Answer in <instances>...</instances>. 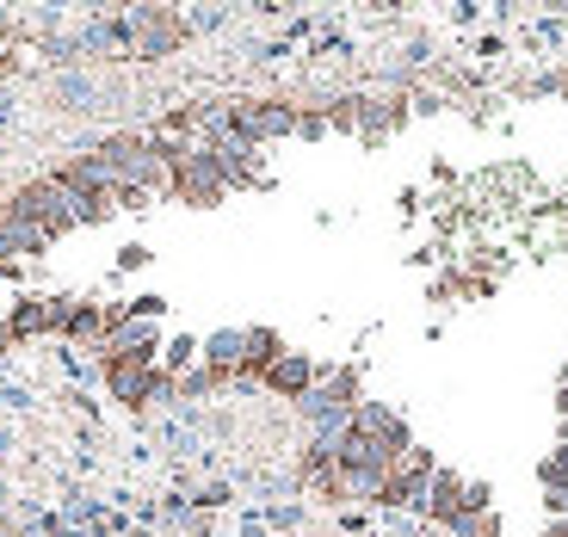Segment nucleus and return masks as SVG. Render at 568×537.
<instances>
[{"instance_id":"nucleus-3","label":"nucleus","mask_w":568,"mask_h":537,"mask_svg":"<svg viewBox=\"0 0 568 537\" xmlns=\"http://www.w3.org/2000/svg\"><path fill=\"white\" fill-rule=\"evenodd\" d=\"M124 31H130V50H136V57H149V62L185 43V19L168 13V7H130Z\"/></svg>"},{"instance_id":"nucleus-7","label":"nucleus","mask_w":568,"mask_h":537,"mask_svg":"<svg viewBox=\"0 0 568 537\" xmlns=\"http://www.w3.org/2000/svg\"><path fill=\"white\" fill-rule=\"evenodd\" d=\"M242 353H247V327H223V334L204 340V365H211L223 383L242 371Z\"/></svg>"},{"instance_id":"nucleus-9","label":"nucleus","mask_w":568,"mask_h":537,"mask_svg":"<svg viewBox=\"0 0 568 537\" xmlns=\"http://www.w3.org/2000/svg\"><path fill=\"white\" fill-rule=\"evenodd\" d=\"M7 334H13V346L50 334V297H19L13 310H7Z\"/></svg>"},{"instance_id":"nucleus-11","label":"nucleus","mask_w":568,"mask_h":537,"mask_svg":"<svg viewBox=\"0 0 568 537\" xmlns=\"http://www.w3.org/2000/svg\"><path fill=\"white\" fill-rule=\"evenodd\" d=\"M149 260H155V254H149L142 241H124V247H118V272H142Z\"/></svg>"},{"instance_id":"nucleus-14","label":"nucleus","mask_w":568,"mask_h":537,"mask_svg":"<svg viewBox=\"0 0 568 537\" xmlns=\"http://www.w3.org/2000/svg\"><path fill=\"white\" fill-rule=\"evenodd\" d=\"M562 445H568V421H562Z\"/></svg>"},{"instance_id":"nucleus-5","label":"nucleus","mask_w":568,"mask_h":537,"mask_svg":"<svg viewBox=\"0 0 568 537\" xmlns=\"http://www.w3.org/2000/svg\"><path fill=\"white\" fill-rule=\"evenodd\" d=\"M464 488H469V482L457 476V469L439 464V476H433V488H426V513H420V519H433V525L452 531V525L464 519Z\"/></svg>"},{"instance_id":"nucleus-10","label":"nucleus","mask_w":568,"mask_h":537,"mask_svg":"<svg viewBox=\"0 0 568 537\" xmlns=\"http://www.w3.org/2000/svg\"><path fill=\"white\" fill-rule=\"evenodd\" d=\"M192 358H199V340H192V334H173L168 346H161V371H168V377H185Z\"/></svg>"},{"instance_id":"nucleus-4","label":"nucleus","mask_w":568,"mask_h":537,"mask_svg":"<svg viewBox=\"0 0 568 537\" xmlns=\"http://www.w3.org/2000/svg\"><path fill=\"white\" fill-rule=\"evenodd\" d=\"M315 377H322V365H315L310 353H284V358H278V365H272L260 383H266L272 396H284V402H303V396L315 389Z\"/></svg>"},{"instance_id":"nucleus-6","label":"nucleus","mask_w":568,"mask_h":537,"mask_svg":"<svg viewBox=\"0 0 568 537\" xmlns=\"http://www.w3.org/2000/svg\"><path fill=\"white\" fill-rule=\"evenodd\" d=\"M284 353H291V346H284L278 327H247V353H242V371H235V377H242V383H260Z\"/></svg>"},{"instance_id":"nucleus-2","label":"nucleus","mask_w":568,"mask_h":537,"mask_svg":"<svg viewBox=\"0 0 568 537\" xmlns=\"http://www.w3.org/2000/svg\"><path fill=\"white\" fill-rule=\"evenodd\" d=\"M105 389H112L124 408H149L155 396H173V377L161 365H136V358H100Z\"/></svg>"},{"instance_id":"nucleus-8","label":"nucleus","mask_w":568,"mask_h":537,"mask_svg":"<svg viewBox=\"0 0 568 537\" xmlns=\"http://www.w3.org/2000/svg\"><path fill=\"white\" fill-rule=\"evenodd\" d=\"M43 247H50V241H43L26 216H13V204H0V260L7 254H43Z\"/></svg>"},{"instance_id":"nucleus-12","label":"nucleus","mask_w":568,"mask_h":537,"mask_svg":"<svg viewBox=\"0 0 568 537\" xmlns=\"http://www.w3.org/2000/svg\"><path fill=\"white\" fill-rule=\"evenodd\" d=\"M297 136L322 142V136H327V112H303V118H297Z\"/></svg>"},{"instance_id":"nucleus-13","label":"nucleus","mask_w":568,"mask_h":537,"mask_svg":"<svg viewBox=\"0 0 568 537\" xmlns=\"http://www.w3.org/2000/svg\"><path fill=\"white\" fill-rule=\"evenodd\" d=\"M544 537H568V519H556V525H550V531H544Z\"/></svg>"},{"instance_id":"nucleus-1","label":"nucleus","mask_w":568,"mask_h":537,"mask_svg":"<svg viewBox=\"0 0 568 537\" xmlns=\"http://www.w3.org/2000/svg\"><path fill=\"white\" fill-rule=\"evenodd\" d=\"M433 476H439V457L426 452V445H414V452L402 457L396 469H389V482H384V495H377V507L426 513V488H433Z\"/></svg>"}]
</instances>
